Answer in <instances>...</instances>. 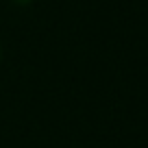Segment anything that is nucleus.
Here are the masks:
<instances>
[{"instance_id": "1", "label": "nucleus", "mask_w": 148, "mask_h": 148, "mask_svg": "<svg viewBox=\"0 0 148 148\" xmlns=\"http://www.w3.org/2000/svg\"><path fill=\"white\" fill-rule=\"evenodd\" d=\"M13 2H18V5H28L31 0H13Z\"/></svg>"}]
</instances>
